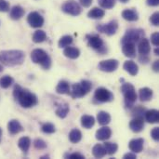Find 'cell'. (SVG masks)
Listing matches in <instances>:
<instances>
[{"label": "cell", "instance_id": "816d5d0a", "mask_svg": "<svg viewBox=\"0 0 159 159\" xmlns=\"http://www.w3.org/2000/svg\"><path fill=\"white\" fill-rule=\"evenodd\" d=\"M1 137H2V129H0V143H1Z\"/></svg>", "mask_w": 159, "mask_h": 159}, {"label": "cell", "instance_id": "d6a6232c", "mask_svg": "<svg viewBox=\"0 0 159 159\" xmlns=\"http://www.w3.org/2000/svg\"><path fill=\"white\" fill-rule=\"evenodd\" d=\"M47 34L43 30H37L33 34V41L34 43H42L46 40Z\"/></svg>", "mask_w": 159, "mask_h": 159}, {"label": "cell", "instance_id": "9c48e42d", "mask_svg": "<svg viewBox=\"0 0 159 159\" xmlns=\"http://www.w3.org/2000/svg\"><path fill=\"white\" fill-rule=\"evenodd\" d=\"M94 98L100 102H110L114 100V94L105 88H98L95 90Z\"/></svg>", "mask_w": 159, "mask_h": 159}, {"label": "cell", "instance_id": "7402d4cb", "mask_svg": "<svg viewBox=\"0 0 159 159\" xmlns=\"http://www.w3.org/2000/svg\"><path fill=\"white\" fill-rule=\"evenodd\" d=\"M154 92L149 88H143L139 90V98L142 102H149L152 100Z\"/></svg>", "mask_w": 159, "mask_h": 159}, {"label": "cell", "instance_id": "f35d334b", "mask_svg": "<svg viewBox=\"0 0 159 159\" xmlns=\"http://www.w3.org/2000/svg\"><path fill=\"white\" fill-rule=\"evenodd\" d=\"M34 146L37 150H45L47 148V143L41 139H36L34 142Z\"/></svg>", "mask_w": 159, "mask_h": 159}, {"label": "cell", "instance_id": "d590c367", "mask_svg": "<svg viewBox=\"0 0 159 159\" xmlns=\"http://www.w3.org/2000/svg\"><path fill=\"white\" fill-rule=\"evenodd\" d=\"M13 83V78L10 75H4L0 78V87L2 89L9 88Z\"/></svg>", "mask_w": 159, "mask_h": 159}, {"label": "cell", "instance_id": "d6986e66", "mask_svg": "<svg viewBox=\"0 0 159 159\" xmlns=\"http://www.w3.org/2000/svg\"><path fill=\"white\" fill-rule=\"evenodd\" d=\"M123 68L125 69L126 72H128L132 76L137 75V74L139 72V67L136 64V62H134L133 61H125L124 64H123Z\"/></svg>", "mask_w": 159, "mask_h": 159}, {"label": "cell", "instance_id": "b9f144b4", "mask_svg": "<svg viewBox=\"0 0 159 159\" xmlns=\"http://www.w3.org/2000/svg\"><path fill=\"white\" fill-rule=\"evenodd\" d=\"M151 42L155 47H159V33L156 32L151 35Z\"/></svg>", "mask_w": 159, "mask_h": 159}, {"label": "cell", "instance_id": "7c38bea8", "mask_svg": "<svg viewBox=\"0 0 159 159\" xmlns=\"http://www.w3.org/2000/svg\"><path fill=\"white\" fill-rule=\"evenodd\" d=\"M27 22L31 27L39 28L44 24V18L36 11L31 12L27 17Z\"/></svg>", "mask_w": 159, "mask_h": 159}, {"label": "cell", "instance_id": "f5cc1de1", "mask_svg": "<svg viewBox=\"0 0 159 159\" xmlns=\"http://www.w3.org/2000/svg\"><path fill=\"white\" fill-rule=\"evenodd\" d=\"M119 1H121L122 3H127V2H128L129 0H119Z\"/></svg>", "mask_w": 159, "mask_h": 159}, {"label": "cell", "instance_id": "ab89813d", "mask_svg": "<svg viewBox=\"0 0 159 159\" xmlns=\"http://www.w3.org/2000/svg\"><path fill=\"white\" fill-rule=\"evenodd\" d=\"M144 113H145V109L143 108L141 105L135 107V108L133 109V111H132V114H133L134 116H143V114L144 115Z\"/></svg>", "mask_w": 159, "mask_h": 159}, {"label": "cell", "instance_id": "8992f818", "mask_svg": "<svg viewBox=\"0 0 159 159\" xmlns=\"http://www.w3.org/2000/svg\"><path fill=\"white\" fill-rule=\"evenodd\" d=\"M144 31L143 29H129L125 35L123 36L121 40V44L125 43H134L136 44L137 42L140 41L143 37H144Z\"/></svg>", "mask_w": 159, "mask_h": 159}, {"label": "cell", "instance_id": "4316f807", "mask_svg": "<svg viewBox=\"0 0 159 159\" xmlns=\"http://www.w3.org/2000/svg\"><path fill=\"white\" fill-rule=\"evenodd\" d=\"M24 13H25V11L20 6H14L10 9L9 16L12 20H20L24 15Z\"/></svg>", "mask_w": 159, "mask_h": 159}, {"label": "cell", "instance_id": "f6af8a7d", "mask_svg": "<svg viewBox=\"0 0 159 159\" xmlns=\"http://www.w3.org/2000/svg\"><path fill=\"white\" fill-rule=\"evenodd\" d=\"M151 137L154 139V141L158 142L159 141V128H155L151 131Z\"/></svg>", "mask_w": 159, "mask_h": 159}, {"label": "cell", "instance_id": "e0dca14e", "mask_svg": "<svg viewBox=\"0 0 159 159\" xmlns=\"http://www.w3.org/2000/svg\"><path fill=\"white\" fill-rule=\"evenodd\" d=\"M7 130H8L9 134L16 135V134L21 132L23 130V128H22V126L20 125V123L18 120L12 119L7 124Z\"/></svg>", "mask_w": 159, "mask_h": 159}, {"label": "cell", "instance_id": "2e32d148", "mask_svg": "<svg viewBox=\"0 0 159 159\" xmlns=\"http://www.w3.org/2000/svg\"><path fill=\"white\" fill-rule=\"evenodd\" d=\"M122 52L126 57L135 58L136 57V47L134 43L122 44Z\"/></svg>", "mask_w": 159, "mask_h": 159}, {"label": "cell", "instance_id": "277c9868", "mask_svg": "<svg viewBox=\"0 0 159 159\" xmlns=\"http://www.w3.org/2000/svg\"><path fill=\"white\" fill-rule=\"evenodd\" d=\"M92 88V84L89 80H82L80 83L74 84L72 89H70V95L73 99H78L86 96Z\"/></svg>", "mask_w": 159, "mask_h": 159}, {"label": "cell", "instance_id": "30bf717a", "mask_svg": "<svg viewBox=\"0 0 159 159\" xmlns=\"http://www.w3.org/2000/svg\"><path fill=\"white\" fill-rule=\"evenodd\" d=\"M118 66H119V61L117 60L110 59V60L102 61L99 63L98 68H99V70H101L102 72L112 73V72H115L118 68Z\"/></svg>", "mask_w": 159, "mask_h": 159}, {"label": "cell", "instance_id": "bcb514c9", "mask_svg": "<svg viewBox=\"0 0 159 159\" xmlns=\"http://www.w3.org/2000/svg\"><path fill=\"white\" fill-rule=\"evenodd\" d=\"M80 1V4L84 7H90V5L92 4V1L93 0H79Z\"/></svg>", "mask_w": 159, "mask_h": 159}, {"label": "cell", "instance_id": "f1b7e54d", "mask_svg": "<svg viewBox=\"0 0 159 159\" xmlns=\"http://www.w3.org/2000/svg\"><path fill=\"white\" fill-rule=\"evenodd\" d=\"M92 154L96 158H102L103 157L106 156V151L103 145L97 143L92 148Z\"/></svg>", "mask_w": 159, "mask_h": 159}, {"label": "cell", "instance_id": "5b68a950", "mask_svg": "<svg viewBox=\"0 0 159 159\" xmlns=\"http://www.w3.org/2000/svg\"><path fill=\"white\" fill-rule=\"evenodd\" d=\"M121 92L125 98V105L127 108H132L137 101V93L135 88L130 83H125L121 87Z\"/></svg>", "mask_w": 159, "mask_h": 159}, {"label": "cell", "instance_id": "e575fe53", "mask_svg": "<svg viewBox=\"0 0 159 159\" xmlns=\"http://www.w3.org/2000/svg\"><path fill=\"white\" fill-rule=\"evenodd\" d=\"M73 43V37L71 35H64L61 37V39L58 42V46L61 48H64L68 46H70Z\"/></svg>", "mask_w": 159, "mask_h": 159}, {"label": "cell", "instance_id": "836d02e7", "mask_svg": "<svg viewBox=\"0 0 159 159\" xmlns=\"http://www.w3.org/2000/svg\"><path fill=\"white\" fill-rule=\"evenodd\" d=\"M104 148H105V151H106V154L109 155V156H113L116 153L117 149H118V145L115 143H108L106 142L104 143Z\"/></svg>", "mask_w": 159, "mask_h": 159}, {"label": "cell", "instance_id": "603a6c76", "mask_svg": "<svg viewBox=\"0 0 159 159\" xmlns=\"http://www.w3.org/2000/svg\"><path fill=\"white\" fill-rule=\"evenodd\" d=\"M122 17L129 21H136L139 20V14L135 9H125L122 12Z\"/></svg>", "mask_w": 159, "mask_h": 159}, {"label": "cell", "instance_id": "60d3db41", "mask_svg": "<svg viewBox=\"0 0 159 159\" xmlns=\"http://www.w3.org/2000/svg\"><path fill=\"white\" fill-rule=\"evenodd\" d=\"M150 22L155 25V26H158L159 25V13L158 12H155L151 18H150Z\"/></svg>", "mask_w": 159, "mask_h": 159}, {"label": "cell", "instance_id": "44dd1931", "mask_svg": "<svg viewBox=\"0 0 159 159\" xmlns=\"http://www.w3.org/2000/svg\"><path fill=\"white\" fill-rule=\"evenodd\" d=\"M63 55L69 59H72V60H75V59H77L80 55V50L77 48H75V47H66L64 48V50H63Z\"/></svg>", "mask_w": 159, "mask_h": 159}, {"label": "cell", "instance_id": "4dcf8cb0", "mask_svg": "<svg viewBox=\"0 0 159 159\" xmlns=\"http://www.w3.org/2000/svg\"><path fill=\"white\" fill-rule=\"evenodd\" d=\"M56 115L60 117V118H65L69 113V105L67 103H63V104H59L56 111H55Z\"/></svg>", "mask_w": 159, "mask_h": 159}, {"label": "cell", "instance_id": "4fadbf2b", "mask_svg": "<svg viewBox=\"0 0 159 159\" xmlns=\"http://www.w3.org/2000/svg\"><path fill=\"white\" fill-rule=\"evenodd\" d=\"M143 128H144L143 116H134V118L129 123V129L135 133H139L143 131Z\"/></svg>", "mask_w": 159, "mask_h": 159}, {"label": "cell", "instance_id": "f907efd6", "mask_svg": "<svg viewBox=\"0 0 159 159\" xmlns=\"http://www.w3.org/2000/svg\"><path fill=\"white\" fill-rule=\"evenodd\" d=\"M155 53H156V55H158V54H159L158 47H156V49H155Z\"/></svg>", "mask_w": 159, "mask_h": 159}, {"label": "cell", "instance_id": "8fae6325", "mask_svg": "<svg viewBox=\"0 0 159 159\" xmlns=\"http://www.w3.org/2000/svg\"><path fill=\"white\" fill-rule=\"evenodd\" d=\"M97 30L101 33H104L106 34L107 35H114L117 30H118V22L114 20H111L110 22L106 23V24H102V25H99L97 27Z\"/></svg>", "mask_w": 159, "mask_h": 159}, {"label": "cell", "instance_id": "52a82bcc", "mask_svg": "<svg viewBox=\"0 0 159 159\" xmlns=\"http://www.w3.org/2000/svg\"><path fill=\"white\" fill-rule=\"evenodd\" d=\"M87 41H88V45L89 47H90L91 48L95 49V50H98L100 53L103 54L106 49L104 48V45H103V41L102 39L97 35V34H88L87 35Z\"/></svg>", "mask_w": 159, "mask_h": 159}, {"label": "cell", "instance_id": "3957f363", "mask_svg": "<svg viewBox=\"0 0 159 159\" xmlns=\"http://www.w3.org/2000/svg\"><path fill=\"white\" fill-rule=\"evenodd\" d=\"M31 59L34 63L40 64L46 70H48L51 67V59L44 49H34L31 53Z\"/></svg>", "mask_w": 159, "mask_h": 159}, {"label": "cell", "instance_id": "74e56055", "mask_svg": "<svg viewBox=\"0 0 159 159\" xmlns=\"http://www.w3.org/2000/svg\"><path fill=\"white\" fill-rule=\"evenodd\" d=\"M41 130L46 133V134H52L56 131V129H55V126L51 123H45L42 128H41Z\"/></svg>", "mask_w": 159, "mask_h": 159}, {"label": "cell", "instance_id": "7dc6e473", "mask_svg": "<svg viewBox=\"0 0 159 159\" xmlns=\"http://www.w3.org/2000/svg\"><path fill=\"white\" fill-rule=\"evenodd\" d=\"M124 159H136L137 158V156H136V154L135 153H128V154H126L125 156H124Z\"/></svg>", "mask_w": 159, "mask_h": 159}, {"label": "cell", "instance_id": "484cf974", "mask_svg": "<svg viewBox=\"0 0 159 159\" xmlns=\"http://www.w3.org/2000/svg\"><path fill=\"white\" fill-rule=\"evenodd\" d=\"M95 124V118L92 116H89V115H84L81 117V125L84 129H91Z\"/></svg>", "mask_w": 159, "mask_h": 159}, {"label": "cell", "instance_id": "681fc988", "mask_svg": "<svg viewBox=\"0 0 159 159\" xmlns=\"http://www.w3.org/2000/svg\"><path fill=\"white\" fill-rule=\"evenodd\" d=\"M153 70L156 73H158L159 71V61H156L153 64Z\"/></svg>", "mask_w": 159, "mask_h": 159}, {"label": "cell", "instance_id": "1f68e13d", "mask_svg": "<svg viewBox=\"0 0 159 159\" xmlns=\"http://www.w3.org/2000/svg\"><path fill=\"white\" fill-rule=\"evenodd\" d=\"M82 139V133L79 129H74L69 133V141L72 143H78Z\"/></svg>", "mask_w": 159, "mask_h": 159}, {"label": "cell", "instance_id": "7bdbcfd3", "mask_svg": "<svg viewBox=\"0 0 159 159\" xmlns=\"http://www.w3.org/2000/svg\"><path fill=\"white\" fill-rule=\"evenodd\" d=\"M9 10V4L6 0H0V11L7 12Z\"/></svg>", "mask_w": 159, "mask_h": 159}, {"label": "cell", "instance_id": "cb8c5ba5", "mask_svg": "<svg viewBox=\"0 0 159 159\" xmlns=\"http://www.w3.org/2000/svg\"><path fill=\"white\" fill-rule=\"evenodd\" d=\"M97 120L100 125L107 126L111 122V116L109 113H107L105 111H101L97 115Z\"/></svg>", "mask_w": 159, "mask_h": 159}, {"label": "cell", "instance_id": "ffe728a7", "mask_svg": "<svg viewBox=\"0 0 159 159\" xmlns=\"http://www.w3.org/2000/svg\"><path fill=\"white\" fill-rule=\"evenodd\" d=\"M144 117H145V120L148 123H151V124L157 123V122H159V112L156 109L145 111Z\"/></svg>", "mask_w": 159, "mask_h": 159}, {"label": "cell", "instance_id": "c3c4849f", "mask_svg": "<svg viewBox=\"0 0 159 159\" xmlns=\"http://www.w3.org/2000/svg\"><path fill=\"white\" fill-rule=\"evenodd\" d=\"M159 0H147V5L151 7H157L158 6Z\"/></svg>", "mask_w": 159, "mask_h": 159}, {"label": "cell", "instance_id": "6da1fadb", "mask_svg": "<svg viewBox=\"0 0 159 159\" xmlns=\"http://www.w3.org/2000/svg\"><path fill=\"white\" fill-rule=\"evenodd\" d=\"M13 96L20 105L23 108H31L38 103L37 97L27 89H22L20 86L16 85L13 90Z\"/></svg>", "mask_w": 159, "mask_h": 159}, {"label": "cell", "instance_id": "8d00e7d4", "mask_svg": "<svg viewBox=\"0 0 159 159\" xmlns=\"http://www.w3.org/2000/svg\"><path fill=\"white\" fill-rule=\"evenodd\" d=\"M100 6L105 9H111L116 5V0H98Z\"/></svg>", "mask_w": 159, "mask_h": 159}, {"label": "cell", "instance_id": "83f0119b", "mask_svg": "<svg viewBox=\"0 0 159 159\" xmlns=\"http://www.w3.org/2000/svg\"><path fill=\"white\" fill-rule=\"evenodd\" d=\"M104 15H105V11L100 7H93L88 13V17L94 20H100L102 17H104Z\"/></svg>", "mask_w": 159, "mask_h": 159}, {"label": "cell", "instance_id": "f546056e", "mask_svg": "<svg viewBox=\"0 0 159 159\" xmlns=\"http://www.w3.org/2000/svg\"><path fill=\"white\" fill-rule=\"evenodd\" d=\"M18 146L23 153H27L31 146L30 138L29 137H21L18 142Z\"/></svg>", "mask_w": 159, "mask_h": 159}, {"label": "cell", "instance_id": "ee69618b", "mask_svg": "<svg viewBox=\"0 0 159 159\" xmlns=\"http://www.w3.org/2000/svg\"><path fill=\"white\" fill-rule=\"evenodd\" d=\"M65 157H67V158H70V159H84L85 158V157H84L83 155L79 154V153H72V154H70V155H67V156H65Z\"/></svg>", "mask_w": 159, "mask_h": 159}, {"label": "cell", "instance_id": "d4e9b609", "mask_svg": "<svg viewBox=\"0 0 159 159\" xmlns=\"http://www.w3.org/2000/svg\"><path fill=\"white\" fill-rule=\"evenodd\" d=\"M70 89H71L70 85L65 80H61L56 87V92L58 94H69Z\"/></svg>", "mask_w": 159, "mask_h": 159}, {"label": "cell", "instance_id": "ba28073f", "mask_svg": "<svg viewBox=\"0 0 159 159\" xmlns=\"http://www.w3.org/2000/svg\"><path fill=\"white\" fill-rule=\"evenodd\" d=\"M61 9L63 12H65L66 14H69L71 16H78L82 11L81 7L75 0H67L61 6Z\"/></svg>", "mask_w": 159, "mask_h": 159}, {"label": "cell", "instance_id": "ac0fdd59", "mask_svg": "<svg viewBox=\"0 0 159 159\" xmlns=\"http://www.w3.org/2000/svg\"><path fill=\"white\" fill-rule=\"evenodd\" d=\"M138 51L141 55H148L151 51V47L149 40L146 39L145 37H143L140 39L139 44H138Z\"/></svg>", "mask_w": 159, "mask_h": 159}, {"label": "cell", "instance_id": "9a60e30c", "mask_svg": "<svg viewBox=\"0 0 159 159\" xmlns=\"http://www.w3.org/2000/svg\"><path fill=\"white\" fill-rule=\"evenodd\" d=\"M96 139L98 141H107L112 136V130L107 126H103L96 131Z\"/></svg>", "mask_w": 159, "mask_h": 159}, {"label": "cell", "instance_id": "5bb4252c", "mask_svg": "<svg viewBox=\"0 0 159 159\" xmlns=\"http://www.w3.org/2000/svg\"><path fill=\"white\" fill-rule=\"evenodd\" d=\"M143 143H144V141L142 138L133 139L129 143V148L132 153L138 154L143 150Z\"/></svg>", "mask_w": 159, "mask_h": 159}, {"label": "cell", "instance_id": "db71d44e", "mask_svg": "<svg viewBox=\"0 0 159 159\" xmlns=\"http://www.w3.org/2000/svg\"><path fill=\"white\" fill-rule=\"evenodd\" d=\"M2 70H3V68H2V66H1V65H0V72H1V71H2Z\"/></svg>", "mask_w": 159, "mask_h": 159}, {"label": "cell", "instance_id": "7a4b0ae2", "mask_svg": "<svg viewBox=\"0 0 159 159\" xmlns=\"http://www.w3.org/2000/svg\"><path fill=\"white\" fill-rule=\"evenodd\" d=\"M25 53L22 50H3L0 52V62L6 66H17L23 63Z\"/></svg>", "mask_w": 159, "mask_h": 159}]
</instances>
